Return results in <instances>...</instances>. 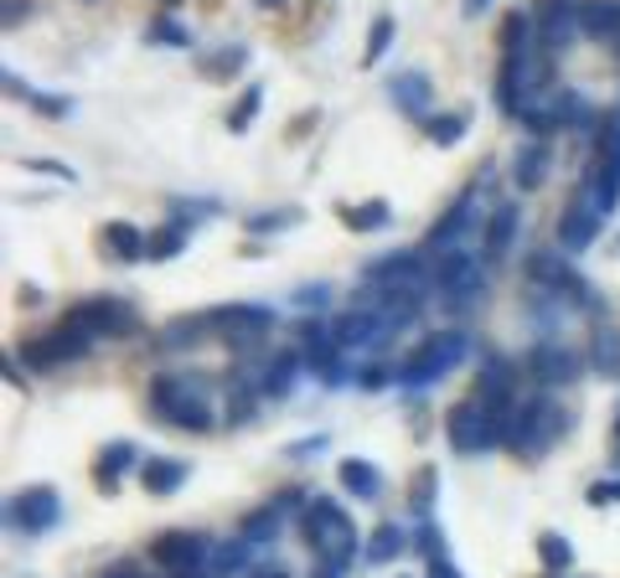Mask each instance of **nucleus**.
Instances as JSON below:
<instances>
[{
  "label": "nucleus",
  "mask_w": 620,
  "mask_h": 578,
  "mask_svg": "<svg viewBox=\"0 0 620 578\" xmlns=\"http://www.w3.org/2000/svg\"><path fill=\"white\" fill-rule=\"evenodd\" d=\"M305 542H311V552L321 558V578H342L352 564V552H357V527H352V517L342 511L336 501H326V496H316V501L305 506Z\"/></svg>",
  "instance_id": "1"
},
{
  "label": "nucleus",
  "mask_w": 620,
  "mask_h": 578,
  "mask_svg": "<svg viewBox=\"0 0 620 578\" xmlns=\"http://www.w3.org/2000/svg\"><path fill=\"white\" fill-rule=\"evenodd\" d=\"M151 414L161 424H176V429H212V403L197 387V377H182V372H161L151 383Z\"/></svg>",
  "instance_id": "2"
},
{
  "label": "nucleus",
  "mask_w": 620,
  "mask_h": 578,
  "mask_svg": "<svg viewBox=\"0 0 620 578\" xmlns=\"http://www.w3.org/2000/svg\"><path fill=\"white\" fill-rule=\"evenodd\" d=\"M559 434H563V408L553 398L517 403L512 418H507V445H512L517 455H538V449H548Z\"/></svg>",
  "instance_id": "3"
},
{
  "label": "nucleus",
  "mask_w": 620,
  "mask_h": 578,
  "mask_svg": "<svg viewBox=\"0 0 620 578\" xmlns=\"http://www.w3.org/2000/svg\"><path fill=\"white\" fill-rule=\"evenodd\" d=\"M450 445L455 455H481L491 445H507V424L497 414H486L476 398H466L450 408Z\"/></svg>",
  "instance_id": "4"
},
{
  "label": "nucleus",
  "mask_w": 620,
  "mask_h": 578,
  "mask_svg": "<svg viewBox=\"0 0 620 578\" xmlns=\"http://www.w3.org/2000/svg\"><path fill=\"white\" fill-rule=\"evenodd\" d=\"M466 352H470V342L460 336V331H439V336H429V342H424L419 352H414L409 362H404V372H398V383H409V387L435 383V377H445V372H450Z\"/></svg>",
  "instance_id": "5"
},
{
  "label": "nucleus",
  "mask_w": 620,
  "mask_h": 578,
  "mask_svg": "<svg viewBox=\"0 0 620 578\" xmlns=\"http://www.w3.org/2000/svg\"><path fill=\"white\" fill-rule=\"evenodd\" d=\"M207 321L217 326V336H223L233 352H254V346H264V336H270L274 311L270 305H223V311H212Z\"/></svg>",
  "instance_id": "6"
},
{
  "label": "nucleus",
  "mask_w": 620,
  "mask_h": 578,
  "mask_svg": "<svg viewBox=\"0 0 620 578\" xmlns=\"http://www.w3.org/2000/svg\"><path fill=\"white\" fill-rule=\"evenodd\" d=\"M606 202H600V192H594V181H585L575 192V202H569V212H563L559 223V243L569 253H585L594 243V233H600V217H606Z\"/></svg>",
  "instance_id": "7"
},
{
  "label": "nucleus",
  "mask_w": 620,
  "mask_h": 578,
  "mask_svg": "<svg viewBox=\"0 0 620 578\" xmlns=\"http://www.w3.org/2000/svg\"><path fill=\"white\" fill-rule=\"evenodd\" d=\"M435 284H439V300H445L450 311H466V305L481 300L486 280H481V264H476L470 253H445V258H439Z\"/></svg>",
  "instance_id": "8"
},
{
  "label": "nucleus",
  "mask_w": 620,
  "mask_h": 578,
  "mask_svg": "<svg viewBox=\"0 0 620 578\" xmlns=\"http://www.w3.org/2000/svg\"><path fill=\"white\" fill-rule=\"evenodd\" d=\"M367 280L378 284V295H404V300H419L429 290V274H424V258L419 253H394V258H378L367 268Z\"/></svg>",
  "instance_id": "9"
},
{
  "label": "nucleus",
  "mask_w": 620,
  "mask_h": 578,
  "mask_svg": "<svg viewBox=\"0 0 620 578\" xmlns=\"http://www.w3.org/2000/svg\"><path fill=\"white\" fill-rule=\"evenodd\" d=\"M62 326L78 331V336H124L130 331V305H120V300H83V305H73V311L62 315Z\"/></svg>",
  "instance_id": "10"
},
{
  "label": "nucleus",
  "mask_w": 620,
  "mask_h": 578,
  "mask_svg": "<svg viewBox=\"0 0 620 578\" xmlns=\"http://www.w3.org/2000/svg\"><path fill=\"white\" fill-rule=\"evenodd\" d=\"M89 336H78V331H47V336H37V342H27L21 346V362L27 367H37V372H47V367H62V362H78V356H89Z\"/></svg>",
  "instance_id": "11"
},
{
  "label": "nucleus",
  "mask_w": 620,
  "mask_h": 578,
  "mask_svg": "<svg viewBox=\"0 0 620 578\" xmlns=\"http://www.w3.org/2000/svg\"><path fill=\"white\" fill-rule=\"evenodd\" d=\"M594 192L606 207L620 202V109L606 119V130H600V145H594Z\"/></svg>",
  "instance_id": "12"
},
{
  "label": "nucleus",
  "mask_w": 620,
  "mask_h": 578,
  "mask_svg": "<svg viewBox=\"0 0 620 578\" xmlns=\"http://www.w3.org/2000/svg\"><path fill=\"white\" fill-rule=\"evenodd\" d=\"M58 517L62 501L52 486H31L11 496V527H21V533H47V527H58Z\"/></svg>",
  "instance_id": "13"
},
{
  "label": "nucleus",
  "mask_w": 620,
  "mask_h": 578,
  "mask_svg": "<svg viewBox=\"0 0 620 578\" xmlns=\"http://www.w3.org/2000/svg\"><path fill=\"white\" fill-rule=\"evenodd\" d=\"M151 558L171 574H182V568H202L207 564V542L197 533H161L151 542Z\"/></svg>",
  "instance_id": "14"
},
{
  "label": "nucleus",
  "mask_w": 620,
  "mask_h": 578,
  "mask_svg": "<svg viewBox=\"0 0 620 578\" xmlns=\"http://www.w3.org/2000/svg\"><path fill=\"white\" fill-rule=\"evenodd\" d=\"M538 27H543L548 52H563L579 31V6L575 0H543V6H538Z\"/></svg>",
  "instance_id": "15"
},
{
  "label": "nucleus",
  "mask_w": 620,
  "mask_h": 578,
  "mask_svg": "<svg viewBox=\"0 0 620 578\" xmlns=\"http://www.w3.org/2000/svg\"><path fill=\"white\" fill-rule=\"evenodd\" d=\"M470 207H476V192H460V196H455L450 212H445V217L429 227L424 249H429V253H450L455 243H460V233H466V223H470Z\"/></svg>",
  "instance_id": "16"
},
{
  "label": "nucleus",
  "mask_w": 620,
  "mask_h": 578,
  "mask_svg": "<svg viewBox=\"0 0 620 578\" xmlns=\"http://www.w3.org/2000/svg\"><path fill=\"white\" fill-rule=\"evenodd\" d=\"M332 336H336V346H342V352H347V346L378 342V336H383V315L378 311H347V315H336Z\"/></svg>",
  "instance_id": "17"
},
{
  "label": "nucleus",
  "mask_w": 620,
  "mask_h": 578,
  "mask_svg": "<svg viewBox=\"0 0 620 578\" xmlns=\"http://www.w3.org/2000/svg\"><path fill=\"white\" fill-rule=\"evenodd\" d=\"M140 486L151 490V496H171V490L186 486V465L166 460V455H151V460H140Z\"/></svg>",
  "instance_id": "18"
},
{
  "label": "nucleus",
  "mask_w": 620,
  "mask_h": 578,
  "mask_svg": "<svg viewBox=\"0 0 620 578\" xmlns=\"http://www.w3.org/2000/svg\"><path fill=\"white\" fill-rule=\"evenodd\" d=\"M579 31H590L594 42H616L620 37V0H585V6H579Z\"/></svg>",
  "instance_id": "19"
},
{
  "label": "nucleus",
  "mask_w": 620,
  "mask_h": 578,
  "mask_svg": "<svg viewBox=\"0 0 620 578\" xmlns=\"http://www.w3.org/2000/svg\"><path fill=\"white\" fill-rule=\"evenodd\" d=\"M429 93H435V83L424 73H398L394 83H388V99H394L404 114H429Z\"/></svg>",
  "instance_id": "20"
},
{
  "label": "nucleus",
  "mask_w": 620,
  "mask_h": 578,
  "mask_svg": "<svg viewBox=\"0 0 620 578\" xmlns=\"http://www.w3.org/2000/svg\"><path fill=\"white\" fill-rule=\"evenodd\" d=\"M528 367H532V377L538 383H569L575 377V356L563 352V346H532V356H528Z\"/></svg>",
  "instance_id": "21"
},
{
  "label": "nucleus",
  "mask_w": 620,
  "mask_h": 578,
  "mask_svg": "<svg viewBox=\"0 0 620 578\" xmlns=\"http://www.w3.org/2000/svg\"><path fill=\"white\" fill-rule=\"evenodd\" d=\"M104 243L114 249V258H124V264H140V258H151V237L140 233L135 223H104Z\"/></svg>",
  "instance_id": "22"
},
{
  "label": "nucleus",
  "mask_w": 620,
  "mask_h": 578,
  "mask_svg": "<svg viewBox=\"0 0 620 578\" xmlns=\"http://www.w3.org/2000/svg\"><path fill=\"white\" fill-rule=\"evenodd\" d=\"M512 237H517V207H512V202H501V207H491V223H486L481 253H486V258H507Z\"/></svg>",
  "instance_id": "23"
},
{
  "label": "nucleus",
  "mask_w": 620,
  "mask_h": 578,
  "mask_svg": "<svg viewBox=\"0 0 620 578\" xmlns=\"http://www.w3.org/2000/svg\"><path fill=\"white\" fill-rule=\"evenodd\" d=\"M336 480H342V490H347V496H357V501H378V490H383V475L373 470L367 460H342Z\"/></svg>",
  "instance_id": "24"
},
{
  "label": "nucleus",
  "mask_w": 620,
  "mask_h": 578,
  "mask_svg": "<svg viewBox=\"0 0 620 578\" xmlns=\"http://www.w3.org/2000/svg\"><path fill=\"white\" fill-rule=\"evenodd\" d=\"M548 176V150L543 145H522L517 150V186L522 192H532V186H543Z\"/></svg>",
  "instance_id": "25"
},
{
  "label": "nucleus",
  "mask_w": 620,
  "mask_h": 578,
  "mask_svg": "<svg viewBox=\"0 0 620 578\" xmlns=\"http://www.w3.org/2000/svg\"><path fill=\"white\" fill-rule=\"evenodd\" d=\"M388 202H363V207H342V223L352 227V233H378V227H388Z\"/></svg>",
  "instance_id": "26"
},
{
  "label": "nucleus",
  "mask_w": 620,
  "mask_h": 578,
  "mask_svg": "<svg viewBox=\"0 0 620 578\" xmlns=\"http://www.w3.org/2000/svg\"><path fill=\"white\" fill-rule=\"evenodd\" d=\"M301 362H305L301 352L274 356V362H270V377H258V393H270V398H274V393H285V387H289V377L301 372Z\"/></svg>",
  "instance_id": "27"
},
{
  "label": "nucleus",
  "mask_w": 620,
  "mask_h": 578,
  "mask_svg": "<svg viewBox=\"0 0 620 578\" xmlns=\"http://www.w3.org/2000/svg\"><path fill=\"white\" fill-rule=\"evenodd\" d=\"M528 274H532L538 284H548V290H553V284H563V290H585V284H579L575 274H569V268L559 264V258H548V253H538V258H532Z\"/></svg>",
  "instance_id": "28"
},
{
  "label": "nucleus",
  "mask_w": 620,
  "mask_h": 578,
  "mask_svg": "<svg viewBox=\"0 0 620 578\" xmlns=\"http://www.w3.org/2000/svg\"><path fill=\"white\" fill-rule=\"evenodd\" d=\"M130 465H135V449H130V445H109L104 455H99V480H104V486H120V475L130 470Z\"/></svg>",
  "instance_id": "29"
},
{
  "label": "nucleus",
  "mask_w": 620,
  "mask_h": 578,
  "mask_svg": "<svg viewBox=\"0 0 620 578\" xmlns=\"http://www.w3.org/2000/svg\"><path fill=\"white\" fill-rule=\"evenodd\" d=\"M398 552H404V527L383 521L378 533H373V548H367V558H373V564H388V558H398Z\"/></svg>",
  "instance_id": "30"
},
{
  "label": "nucleus",
  "mask_w": 620,
  "mask_h": 578,
  "mask_svg": "<svg viewBox=\"0 0 620 578\" xmlns=\"http://www.w3.org/2000/svg\"><path fill=\"white\" fill-rule=\"evenodd\" d=\"M243 564H248V542H227V548H217L207 558V574L212 578H227V574H238Z\"/></svg>",
  "instance_id": "31"
},
{
  "label": "nucleus",
  "mask_w": 620,
  "mask_h": 578,
  "mask_svg": "<svg viewBox=\"0 0 620 578\" xmlns=\"http://www.w3.org/2000/svg\"><path fill=\"white\" fill-rule=\"evenodd\" d=\"M258 104H264V89H258V83H254V89H243V99L233 104V114H227V130H233V134L248 130V124H254V114H258Z\"/></svg>",
  "instance_id": "32"
},
{
  "label": "nucleus",
  "mask_w": 620,
  "mask_h": 578,
  "mask_svg": "<svg viewBox=\"0 0 620 578\" xmlns=\"http://www.w3.org/2000/svg\"><path fill=\"white\" fill-rule=\"evenodd\" d=\"M528 31H532V16H507V21H501V47H507V52H532V42H528Z\"/></svg>",
  "instance_id": "33"
},
{
  "label": "nucleus",
  "mask_w": 620,
  "mask_h": 578,
  "mask_svg": "<svg viewBox=\"0 0 620 578\" xmlns=\"http://www.w3.org/2000/svg\"><path fill=\"white\" fill-rule=\"evenodd\" d=\"M424 134H429L435 145H455V140L466 134V119H460V114H429V124H424Z\"/></svg>",
  "instance_id": "34"
},
{
  "label": "nucleus",
  "mask_w": 620,
  "mask_h": 578,
  "mask_svg": "<svg viewBox=\"0 0 620 578\" xmlns=\"http://www.w3.org/2000/svg\"><path fill=\"white\" fill-rule=\"evenodd\" d=\"M388 42H394V16H378V21H373V31H367V52H363L367 68L388 52Z\"/></svg>",
  "instance_id": "35"
},
{
  "label": "nucleus",
  "mask_w": 620,
  "mask_h": 578,
  "mask_svg": "<svg viewBox=\"0 0 620 578\" xmlns=\"http://www.w3.org/2000/svg\"><path fill=\"white\" fill-rule=\"evenodd\" d=\"M186 249V227H161V233H151V258H176V253Z\"/></svg>",
  "instance_id": "36"
},
{
  "label": "nucleus",
  "mask_w": 620,
  "mask_h": 578,
  "mask_svg": "<svg viewBox=\"0 0 620 578\" xmlns=\"http://www.w3.org/2000/svg\"><path fill=\"white\" fill-rule=\"evenodd\" d=\"M538 558H543L548 568H569L575 564V548H569L559 533H548V537H538Z\"/></svg>",
  "instance_id": "37"
},
{
  "label": "nucleus",
  "mask_w": 620,
  "mask_h": 578,
  "mask_svg": "<svg viewBox=\"0 0 620 578\" xmlns=\"http://www.w3.org/2000/svg\"><path fill=\"white\" fill-rule=\"evenodd\" d=\"M620 367V336L616 331H600V342H594V372H616Z\"/></svg>",
  "instance_id": "38"
},
{
  "label": "nucleus",
  "mask_w": 620,
  "mask_h": 578,
  "mask_svg": "<svg viewBox=\"0 0 620 578\" xmlns=\"http://www.w3.org/2000/svg\"><path fill=\"white\" fill-rule=\"evenodd\" d=\"M202 326H207V321H171L161 342H166V346H197L202 342Z\"/></svg>",
  "instance_id": "39"
},
{
  "label": "nucleus",
  "mask_w": 620,
  "mask_h": 578,
  "mask_svg": "<svg viewBox=\"0 0 620 578\" xmlns=\"http://www.w3.org/2000/svg\"><path fill=\"white\" fill-rule=\"evenodd\" d=\"M151 42L155 47H186L192 37H186V27H176V21H155V27H151Z\"/></svg>",
  "instance_id": "40"
},
{
  "label": "nucleus",
  "mask_w": 620,
  "mask_h": 578,
  "mask_svg": "<svg viewBox=\"0 0 620 578\" xmlns=\"http://www.w3.org/2000/svg\"><path fill=\"white\" fill-rule=\"evenodd\" d=\"M289 223H295V212H258V217H248V233H279Z\"/></svg>",
  "instance_id": "41"
},
{
  "label": "nucleus",
  "mask_w": 620,
  "mask_h": 578,
  "mask_svg": "<svg viewBox=\"0 0 620 578\" xmlns=\"http://www.w3.org/2000/svg\"><path fill=\"white\" fill-rule=\"evenodd\" d=\"M404 367H383V362H373V367H363V387H383V383H394Z\"/></svg>",
  "instance_id": "42"
},
{
  "label": "nucleus",
  "mask_w": 620,
  "mask_h": 578,
  "mask_svg": "<svg viewBox=\"0 0 620 578\" xmlns=\"http://www.w3.org/2000/svg\"><path fill=\"white\" fill-rule=\"evenodd\" d=\"M424 578H466L450 558H424Z\"/></svg>",
  "instance_id": "43"
},
{
  "label": "nucleus",
  "mask_w": 620,
  "mask_h": 578,
  "mask_svg": "<svg viewBox=\"0 0 620 578\" xmlns=\"http://www.w3.org/2000/svg\"><path fill=\"white\" fill-rule=\"evenodd\" d=\"M620 501V480H600V486H590V506H610Z\"/></svg>",
  "instance_id": "44"
},
{
  "label": "nucleus",
  "mask_w": 620,
  "mask_h": 578,
  "mask_svg": "<svg viewBox=\"0 0 620 578\" xmlns=\"http://www.w3.org/2000/svg\"><path fill=\"white\" fill-rule=\"evenodd\" d=\"M419 552H424V558H445V542H439V527H424V533H419Z\"/></svg>",
  "instance_id": "45"
},
{
  "label": "nucleus",
  "mask_w": 620,
  "mask_h": 578,
  "mask_svg": "<svg viewBox=\"0 0 620 578\" xmlns=\"http://www.w3.org/2000/svg\"><path fill=\"white\" fill-rule=\"evenodd\" d=\"M321 300H326V290H321V284H311V290H301V295H295V305H321Z\"/></svg>",
  "instance_id": "46"
},
{
  "label": "nucleus",
  "mask_w": 620,
  "mask_h": 578,
  "mask_svg": "<svg viewBox=\"0 0 620 578\" xmlns=\"http://www.w3.org/2000/svg\"><path fill=\"white\" fill-rule=\"evenodd\" d=\"M99 578H140V568L135 564H114V568H104Z\"/></svg>",
  "instance_id": "47"
},
{
  "label": "nucleus",
  "mask_w": 620,
  "mask_h": 578,
  "mask_svg": "<svg viewBox=\"0 0 620 578\" xmlns=\"http://www.w3.org/2000/svg\"><path fill=\"white\" fill-rule=\"evenodd\" d=\"M21 16H27V6H21V0H6V27H16Z\"/></svg>",
  "instance_id": "48"
},
{
  "label": "nucleus",
  "mask_w": 620,
  "mask_h": 578,
  "mask_svg": "<svg viewBox=\"0 0 620 578\" xmlns=\"http://www.w3.org/2000/svg\"><path fill=\"white\" fill-rule=\"evenodd\" d=\"M248 578H289L285 568H248Z\"/></svg>",
  "instance_id": "49"
},
{
  "label": "nucleus",
  "mask_w": 620,
  "mask_h": 578,
  "mask_svg": "<svg viewBox=\"0 0 620 578\" xmlns=\"http://www.w3.org/2000/svg\"><path fill=\"white\" fill-rule=\"evenodd\" d=\"M171 578H212L207 568H182V574H171Z\"/></svg>",
  "instance_id": "50"
},
{
  "label": "nucleus",
  "mask_w": 620,
  "mask_h": 578,
  "mask_svg": "<svg viewBox=\"0 0 620 578\" xmlns=\"http://www.w3.org/2000/svg\"><path fill=\"white\" fill-rule=\"evenodd\" d=\"M486 6H491V0H466V16H481Z\"/></svg>",
  "instance_id": "51"
},
{
  "label": "nucleus",
  "mask_w": 620,
  "mask_h": 578,
  "mask_svg": "<svg viewBox=\"0 0 620 578\" xmlns=\"http://www.w3.org/2000/svg\"><path fill=\"white\" fill-rule=\"evenodd\" d=\"M258 6H270V11H274V6H285V0H258Z\"/></svg>",
  "instance_id": "52"
},
{
  "label": "nucleus",
  "mask_w": 620,
  "mask_h": 578,
  "mask_svg": "<svg viewBox=\"0 0 620 578\" xmlns=\"http://www.w3.org/2000/svg\"><path fill=\"white\" fill-rule=\"evenodd\" d=\"M616 439H620V418H616Z\"/></svg>",
  "instance_id": "53"
}]
</instances>
